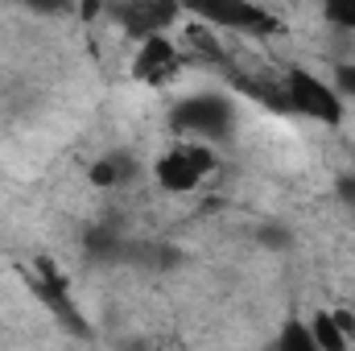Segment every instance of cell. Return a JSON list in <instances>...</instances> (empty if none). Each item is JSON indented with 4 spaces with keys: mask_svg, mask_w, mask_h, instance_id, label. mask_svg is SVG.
<instances>
[{
    "mask_svg": "<svg viewBox=\"0 0 355 351\" xmlns=\"http://www.w3.org/2000/svg\"><path fill=\"white\" fill-rule=\"evenodd\" d=\"M33 12H62V8H71V0H25Z\"/></svg>",
    "mask_w": 355,
    "mask_h": 351,
    "instance_id": "cell-15",
    "label": "cell"
},
{
    "mask_svg": "<svg viewBox=\"0 0 355 351\" xmlns=\"http://www.w3.org/2000/svg\"><path fill=\"white\" fill-rule=\"evenodd\" d=\"M170 120H174L178 137H194V141H207V145H219L236 128V112L223 95H190L174 108Z\"/></svg>",
    "mask_w": 355,
    "mask_h": 351,
    "instance_id": "cell-4",
    "label": "cell"
},
{
    "mask_svg": "<svg viewBox=\"0 0 355 351\" xmlns=\"http://www.w3.org/2000/svg\"><path fill=\"white\" fill-rule=\"evenodd\" d=\"M322 17H327V25L355 33V0H322Z\"/></svg>",
    "mask_w": 355,
    "mask_h": 351,
    "instance_id": "cell-12",
    "label": "cell"
},
{
    "mask_svg": "<svg viewBox=\"0 0 355 351\" xmlns=\"http://www.w3.org/2000/svg\"><path fill=\"white\" fill-rule=\"evenodd\" d=\"M343 99H355V62H339L335 67V79H331Z\"/></svg>",
    "mask_w": 355,
    "mask_h": 351,
    "instance_id": "cell-13",
    "label": "cell"
},
{
    "mask_svg": "<svg viewBox=\"0 0 355 351\" xmlns=\"http://www.w3.org/2000/svg\"><path fill=\"white\" fill-rule=\"evenodd\" d=\"M331 314H335V323L343 327V335H347V339H355V310H347V306H335Z\"/></svg>",
    "mask_w": 355,
    "mask_h": 351,
    "instance_id": "cell-14",
    "label": "cell"
},
{
    "mask_svg": "<svg viewBox=\"0 0 355 351\" xmlns=\"http://www.w3.org/2000/svg\"><path fill=\"white\" fill-rule=\"evenodd\" d=\"M277 348H281V351H314L310 323H302V318H289V323H285V331L277 335Z\"/></svg>",
    "mask_w": 355,
    "mask_h": 351,
    "instance_id": "cell-11",
    "label": "cell"
},
{
    "mask_svg": "<svg viewBox=\"0 0 355 351\" xmlns=\"http://www.w3.org/2000/svg\"><path fill=\"white\" fill-rule=\"evenodd\" d=\"M132 174V162L128 157H120V153H103L95 166H91V186H120L124 178Z\"/></svg>",
    "mask_w": 355,
    "mask_h": 351,
    "instance_id": "cell-10",
    "label": "cell"
},
{
    "mask_svg": "<svg viewBox=\"0 0 355 351\" xmlns=\"http://www.w3.org/2000/svg\"><path fill=\"white\" fill-rule=\"evenodd\" d=\"M182 42H186L202 62L227 67V50H223V42H219V29H211L207 21H186V25H182Z\"/></svg>",
    "mask_w": 355,
    "mask_h": 351,
    "instance_id": "cell-8",
    "label": "cell"
},
{
    "mask_svg": "<svg viewBox=\"0 0 355 351\" xmlns=\"http://www.w3.org/2000/svg\"><path fill=\"white\" fill-rule=\"evenodd\" d=\"M215 166H219L215 149H211L207 141L186 137V141L170 145V149L153 162V178H157V186L170 190V194H190V190H198L207 178L215 174Z\"/></svg>",
    "mask_w": 355,
    "mask_h": 351,
    "instance_id": "cell-3",
    "label": "cell"
},
{
    "mask_svg": "<svg viewBox=\"0 0 355 351\" xmlns=\"http://www.w3.org/2000/svg\"><path fill=\"white\" fill-rule=\"evenodd\" d=\"M182 17V0H116L112 4V21L128 33V37H153L178 25Z\"/></svg>",
    "mask_w": 355,
    "mask_h": 351,
    "instance_id": "cell-6",
    "label": "cell"
},
{
    "mask_svg": "<svg viewBox=\"0 0 355 351\" xmlns=\"http://www.w3.org/2000/svg\"><path fill=\"white\" fill-rule=\"evenodd\" d=\"M29 285H33V293L46 302V310H50V314H58V318H62V323H71V327H83V323H79V314H75V302H71V277L50 261V257H37Z\"/></svg>",
    "mask_w": 355,
    "mask_h": 351,
    "instance_id": "cell-7",
    "label": "cell"
},
{
    "mask_svg": "<svg viewBox=\"0 0 355 351\" xmlns=\"http://www.w3.org/2000/svg\"><path fill=\"white\" fill-rule=\"evenodd\" d=\"M347 198H352V207H355V182H347Z\"/></svg>",
    "mask_w": 355,
    "mask_h": 351,
    "instance_id": "cell-16",
    "label": "cell"
},
{
    "mask_svg": "<svg viewBox=\"0 0 355 351\" xmlns=\"http://www.w3.org/2000/svg\"><path fill=\"white\" fill-rule=\"evenodd\" d=\"M277 95H281V112L289 116H302V120H314V124H343V95L335 83H327L322 75L306 71V67H285L281 71V83H277Z\"/></svg>",
    "mask_w": 355,
    "mask_h": 351,
    "instance_id": "cell-1",
    "label": "cell"
},
{
    "mask_svg": "<svg viewBox=\"0 0 355 351\" xmlns=\"http://www.w3.org/2000/svg\"><path fill=\"white\" fill-rule=\"evenodd\" d=\"M310 335H314V348L322 351H347V335H343V327L335 323V314L331 310H318L314 318H310Z\"/></svg>",
    "mask_w": 355,
    "mask_h": 351,
    "instance_id": "cell-9",
    "label": "cell"
},
{
    "mask_svg": "<svg viewBox=\"0 0 355 351\" xmlns=\"http://www.w3.org/2000/svg\"><path fill=\"white\" fill-rule=\"evenodd\" d=\"M186 67V54L178 50V42H170L166 33H153V37H141L137 54H132V79L145 83V87H170Z\"/></svg>",
    "mask_w": 355,
    "mask_h": 351,
    "instance_id": "cell-5",
    "label": "cell"
},
{
    "mask_svg": "<svg viewBox=\"0 0 355 351\" xmlns=\"http://www.w3.org/2000/svg\"><path fill=\"white\" fill-rule=\"evenodd\" d=\"M182 12H190L194 21H207L219 33L272 37L281 29L277 12H268L261 0H182Z\"/></svg>",
    "mask_w": 355,
    "mask_h": 351,
    "instance_id": "cell-2",
    "label": "cell"
}]
</instances>
